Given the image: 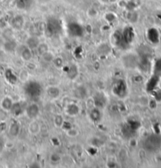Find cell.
<instances>
[{
    "label": "cell",
    "instance_id": "30",
    "mask_svg": "<svg viewBox=\"0 0 161 168\" xmlns=\"http://www.w3.org/2000/svg\"><path fill=\"white\" fill-rule=\"evenodd\" d=\"M13 32L11 29H6L3 32V37H4L6 40H8V39H13Z\"/></svg>",
    "mask_w": 161,
    "mask_h": 168
},
{
    "label": "cell",
    "instance_id": "24",
    "mask_svg": "<svg viewBox=\"0 0 161 168\" xmlns=\"http://www.w3.org/2000/svg\"><path fill=\"white\" fill-rule=\"evenodd\" d=\"M127 19L129 20V21L132 22V23H134L137 21L138 19V14L135 10H130L128 11V13H127Z\"/></svg>",
    "mask_w": 161,
    "mask_h": 168
},
{
    "label": "cell",
    "instance_id": "2",
    "mask_svg": "<svg viewBox=\"0 0 161 168\" xmlns=\"http://www.w3.org/2000/svg\"><path fill=\"white\" fill-rule=\"evenodd\" d=\"M62 30L61 22L55 17H51L45 24V32L48 35L53 36L59 34Z\"/></svg>",
    "mask_w": 161,
    "mask_h": 168
},
{
    "label": "cell",
    "instance_id": "18",
    "mask_svg": "<svg viewBox=\"0 0 161 168\" xmlns=\"http://www.w3.org/2000/svg\"><path fill=\"white\" fill-rule=\"evenodd\" d=\"M40 130V126L37 122L33 121L31 123H29V125H28V132L31 134L36 135V134L39 133Z\"/></svg>",
    "mask_w": 161,
    "mask_h": 168
},
{
    "label": "cell",
    "instance_id": "16",
    "mask_svg": "<svg viewBox=\"0 0 161 168\" xmlns=\"http://www.w3.org/2000/svg\"><path fill=\"white\" fill-rule=\"evenodd\" d=\"M89 116L93 122H99L101 119V112L100 111V108H96V107L92 108L89 112Z\"/></svg>",
    "mask_w": 161,
    "mask_h": 168
},
{
    "label": "cell",
    "instance_id": "13",
    "mask_svg": "<svg viewBox=\"0 0 161 168\" xmlns=\"http://www.w3.org/2000/svg\"><path fill=\"white\" fill-rule=\"evenodd\" d=\"M20 55L22 57V58L25 61H29L33 57L32 52H31V49L27 46H22L21 51H20Z\"/></svg>",
    "mask_w": 161,
    "mask_h": 168
},
{
    "label": "cell",
    "instance_id": "4",
    "mask_svg": "<svg viewBox=\"0 0 161 168\" xmlns=\"http://www.w3.org/2000/svg\"><path fill=\"white\" fill-rule=\"evenodd\" d=\"M112 91L117 97H123L126 96L127 91V86L124 80H118L116 83H114Z\"/></svg>",
    "mask_w": 161,
    "mask_h": 168
},
{
    "label": "cell",
    "instance_id": "26",
    "mask_svg": "<svg viewBox=\"0 0 161 168\" xmlns=\"http://www.w3.org/2000/svg\"><path fill=\"white\" fill-rule=\"evenodd\" d=\"M37 51L39 53V54L42 55V54H45L46 52L49 51V48H48V46L47 43H40V45L38 46V47L37 48Z\"/></svg>",
    "mask_w": 161,
    "mask_h": 168
},
{
    "label": "cell",
    "instance_id": "21",
    "mask_svg": "<svg viewBox=\"0 0 161 168\" xmlns=\"http://www.w3.org/2000/svg\"><path fill=\"white\" fill-rule=\"evenodd\" d=\"M13 105V100L11 99L10 97H5L4 99L2 100V103H1L2 108L4 110H6V111H10V110L11 109V108H12Z\"/></svg>",
    "mask_w": 161,
    "mask_h": 168
},
{
    "label": "cell",
    "instance_id": "1",
    "mask_svg": "<svg viewBox=\"0 0 161 168\" xmlns=\"http://www.w3.org/2000/svg\"><path fill=\"white\" fill-rule=\"evenodd\" d=\"M24 91L25 94L29 98L36 99L37 97H39L40 96V94H41V85L38 82H36V81H30V82H28L25 86Z\"/></svg>",
    "mask_w": 161,
    "mask_h": 168
},
{
    "label": "cell",
    "instance_id": "27",
    "mask_svg": "<svg viewBox=\"0 0 161 168\" xmlns=\"http://www.w3.org/2000/svg\"><path fill=\"white\" fill-rule=\"evenodd\" d=\"M64 119L61 115H56L54 118V123L57 127H62L64 123Z\"/></svg>",
    "mask_w": 161,
    "mask_h": 168
},
{
    "label": "cell",
    "instance_id": "3",
    "mask_svg": "<svg viewBox=\"0 0 161 168\" xmlns=\"http://www.w3.org/2000/svg\"><path fill=\"white\" fill-rule=\"evenodd\" d=\"M67 32L72 37H81L84 35L85 30L79 23L72 21L67 25Z\"/></svg>",
    "mask_w": 161,
    "mask_h": 168
},
{
    "label": "cell",
    "instance_id": "17",
    "mask_svg": "<svg viewBox=\"0 0 161 168\" xmlns=\"http://www.w3.org/2000/svg\"><path fill=\"white\" fill-rule=\"evenodd\" d=\"M66 75H67V77L69 79H71V80L75 79L78 75V69L76 65H73L70 66V68L68 69L67 71H66Z\"/></svg>",
    "mask_w": 161,
    "mask_h": 168
},
{
    "label": "cell",
    "instance_id": "33",
    "mask_svg": "<svg viewBox=\"0 0 161 168\" xmlns=\"http://www.w3.org/2000/svg\"><path fill=\"white\" fill-rule=\"evenodd\" d=\"M88 15L89 16V17H96V16L97 15V12H96V10H95V9L91 8V9H89V10H88Z\"/></svg>",
    "mask_w": 161,
    "mask_h": 168
},
{
    "label": "cell",
    "instance_id": "28",
    "mask_svg": "<svg viewBox=\"0 0 161 168\" xmlns=\"http://www.w3.org/2000/svg\"><path fill=\"white\" fill-rule=\"evenodd\" d=\"M50 160L52 162V163L57 164V163H59V162L61 160V156H60L58 153H52V154L50 155Z\"/></svg>",
    "mask_w": 161,
    "mask_h": 168
},
{
    "label": "cell",
    "instance_id": "19",
    "mask_svg": "<svg viewBox=\"0 0 161 168\" xmlns=\"http://www.w3.org/2000/svg\"><path fill=\"white\" fill-rule=\"evenodd\" d=\"M148 38L152 43H157L159 39V33L157 29H155V28L149 29L148 31Z\"/></svg>",
    "mask_w": 161,
    "mask_h": 168
},
{
    "label": "cell",
    "instance_id": "6",
    "mask_svg": "<svg viewBox=\"0 0 161 168\" xmlns=\"http://www.w3.org/2000/svg\"><path fill=\"white\" fill-rule=\"evenodd\" d=\"M27 116L30 119H35L40 113V107L37 103H32L28 105L25 108Z\"/></svg>",
    "mask_w": 161,
    "mask_h": 168
},
{
    "label": "cell",
    "instance_id": "12",
    "mask_svg": "<svg viewBox=\"0 0 161 168\" xmlns=\"http://www.w3.org/2000/svg\"><path fill=\"white\" fill-rule=\"evenodd\" d=\"M87 90L83 86H78L74 91V97L78 99H84L87 96Z\"/></svg>",
    "mask_w": 161,
    "mask_h": 168
},
{
    "label": "cell",
    "instance_id": "29",
    "mask_svg": "<svg viewBox=\"0 0 161 168\" xmlns=\"http://www.w3.org/2000/svg\"><path fill=\"white\" fill-rule=\"evenodd\" d=\"M104 18L107 22H113L116 19V16L113 13H107L105 14Z\"/></svg>",
    "mask_w": 161,
    "mask_h": 168
},
{
    "label": "cell",
    "instance_id": "23",
    "mask_svg": "<svg viewBox=\"0 0 161 168\" xmlns=\"http://www.w3.org/2000/svg\"><path fill=\"white\" fill-rule=\"evenodd\" d=\"M10 111L15 116H20L22 113V112H23V109H22V107L19 103H13Z\"/></svg>",
    "mask_w": 161,
    "mask_h": 168
},
{
    "label": "cell",
    "instance_id": "15",
    "mask_svg": "<svg viewBox=\"0 0 161 168\" xmlns=\"http://www.w3.org/2000/svg\"><path fill=\"white\" fill-rule=\"evenodd\" d=\"M3 47H4L5 50H7V51L13 52L17 49L18 45H17V43H16L14 39H8L3 43Z\"/></svg>",
    "mask_w": 161,
    "mask_h": 168
},
{
    "label": "cell",
    "instance_id": "25",
    "mask_svg": "<svg viewBox=\"0 0 161 168\" xmlns=\"http://www.w3.org/2000/svg\"><path fill=\"white\" fill-rule=\"evenodd\" d=\"M41 57H42V60H44V62H46V63L52 62L54 59V55H53V54H51L50 51L46 52L45 54H42Z\"/></svg>",
    "mask_w": 161,
    "mask_h": 168
},
{
    "label": "cell",
    "instance_id": "22",
    "mask_svg": "<svg viewBox=\"0 0 161 168\" xmlns=\"http://www.w3.org/2000/svg\"><path fill=\"white\" fill-rule=\"evenodd\" d=\"M20 125L18 123H13L10 127V134L13 137H17L20 133Z\"/></svg>",
    "mask_w": 161,
    "mask_h": 168
},
{
    "label": "cell",
    "instance_id": "14",
    "mask_svg": "<svg viewBox=\"0 0 161 168\" xmlns=\"http://www.w3.org/2000/svg\"><path fill=\"white\" fill-rule=\"evenodd\" d=\"M40 39L37 36H30L26 41V46L31 50H34L40 45Z\"/></svg>",
    "mask_w": 161,
    "mask_h": 168
},
{
    "label": "cell",
    "instance_id": "9",
    "mask_svg": "<svg viewBox=\"0 0 161 168\" xmlns=\"http://www.w3.org/2000/svg\"><path fill=\"white\" fill-rule=\"evenodd\" d=\"M35 0H16V7L19 10H26L32 7Z\"/></svg>",
    "mask_w": 161,
    "mask_h": 168
},
{
    "label": "cell",
    "instance_id": "32",
    "mask_svg": "<svg viewBox=\"0 0 161 168\" xmlns=\"http://www.w3.org/2000/svg\"><path fill=\"white\" fill-rule=\"evenodd\" d=\"M54 66H56L57 68H61L63 66V61L62 60V58L60 57H56V58L54 59Z\"/></svg>",
    "mask_w": 161,
    "mask_h": 168
},
{
    "label": "cell",
    "instance_id": "11",
    "mask_svg": "<svg viewBox=\"0 0 161 168\" xmlns=\"http://www.w3.org/2000/svg\"><path fill=\"white\" fill-rule=\"evenodd\" d=\"M47 94H48V97L53 99L58 98L61 94V91L59 87L55 86H51L48 87L47 89Z\"/></svg>",
    "mask_w": 161,
    "mask_h": 168
},
{
    "label": "cell",
    "instance_id": "34",
    "mask_svg": "<svg viewBox=\"0 0 161 168\" xmlns=\"http://www.w3.org/2000/svg\"><path fill=\"white\" fill-rule=\"evenodd\" d=\"M103 1H104V2H109L110 1H111V0H103Z\"/></svg>",
    "mask_w": 161,
    "mask_h": 168
},
{
    "label": "cell",
    "instance_id": "8",
    "mask_svg": "<svg viewBox=\"0 0 161 168\" xmlns=\"http://www.w3.org/2000/svg\"><path fill=\"white\" fill-rule=\"evenodd\" d=\"M66 113L70 116H78L80 112V108L78 105L74 103H70L66 107Z\"/></svg>",
    "mask_w": 161,
    "mask_h": 168
},
{
    "label": "cell",
    "instance_id": "10",
    "mask_svg": "<svg viewBox=\"0 0 161 168\" xmlns=\"http://www.w3.org/2000/svg\"><path fill=\"white\" fill-rule=\"evenodd\" d=\"M94 105H96V108H102L106 105L107 103V99L105 98V97L101 94H96L93 98Z\"/></svg>",
    "mask_w": 161,
    "mask_h": 168
},
{
    "label": "cell",
    "instance_id": "20",
    "mask_svg": "<svg viewBox=\"0 0 161 168\" xmlns=\"http://www.w3.org/2000/svg\"><path fill=\"white\" fill-rule=\"evenodd\" d=\"M124 65L128 68H133L136 65V59L133 55H127L124 57Z\"/></svg>",
    "mask_w": 161,
    "mask_h": 168
},
{
    "label": "cell",
    "instance_id": "7",
    "mask_svg": "<svg viewBox=\"0 0 161 168\" xmlns=\"http://www.w3.org/2000/svg\"><path fill=\"white\" fill-rule=\"evenodd\" d=\"M25 24V19L22 15H15L10 21V25L15 30H21Z\"/></svg>",
    "mask_w": 161,
    "mask_h": 168
},
{
    "label": "cell",
    "instance_id": "5",
    "mask_svg": "<svg viewBox=\"0 0 161 168\" xmlns=\"http://www.w3.org/2000/svg\"><path fill=\"white\" fill-rule=\"evenodd\" d=\"M122 39L124 41L126 45H128L130 43H131L133 42V39H134V31L133 28L130 26H127L123 29L122 32Z\"/></svg>",
    "mask_w": 161,
    "mask_h": 168
},
{
    "label": "cell",
    "instance_id": "31",
    "mask_svg": "<svg viewBox=\"0 0 161 168\" xmlns=\"http://www.w3.org/2000/svg\"><path fill=\"white\" fill-rule=\"evenodd\" d=\"M66 131H67V135L70 136V137H76L78 134V131L76 129L73 128V127H72L71 129L66 130Z\"/></svg>",
    "mask_w": 161,
    "mask_h": 168
}]
</instances>
